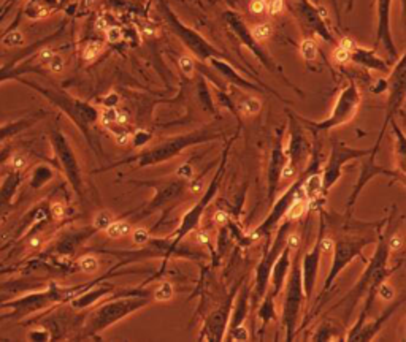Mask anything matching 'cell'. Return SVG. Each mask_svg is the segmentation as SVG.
Here are the masks:
<instances>
[{"instance_id":"1","label":"cell","mask_w":406,"mask_h":342,"mask_svg":"<svg viewBox=\"0 0 406 342\" xmlns=\"http://www.w3.org/2000/svg\"><path fill=\"white\" fill-rule=\"evenodd\" d=\"M151 301H152L151 293L143 288H134L121 293L116 299L103 303L89 315L86 330L92 336L99 335V333L110 328L111 325L126 319L127 315L146 307Z\"/></svg>"},{"instance_id":"31","label":"cell","mask_w":406,"mask_h":342,"mask_svg":"<svg viewBox=\"0 0 406 342\" xmlns=\"http://www.w3.org/2000/svg\"><path fill=\"white\" fill-rule=\"evenodd\" d=\"M2 43L6 48H18L24 45V35L19 30H11L2 38Z\"/></svg>"},{"instance_id":"28","label":"cell","mask_w":406,"mask_h":342,"mask_svg":"<svg viewBox=\"0 0 406 342\" xmlns=\"http://www.w3.org/2000/svg\"><path fill=\"white\" fill-rule=\"evenodd\" d=\"M27 165H29V160H27L26 156H24V154L16 152L10 159H8V168H10L13 173H21V171H24L27 168Z\"/></svg>"},{"instance_id":"26","label":"cell","mask_w":406,"mask_h":342,"mask_svg":"<svg viewBox=\"0 0 406 342\" xmlns=\"http://www.w3.org/2000/svg\"><path fill=\"white\" fill-rule=\"evenodd\" d=\"M115 221V217H113L111 213H108V211H99L95 216H94V221H92V225L95 230H100V231H105L107 228L110 227V224Z\"/></svg>"},{"instance_id":"27","label":"cell","mask_w":406,"mask_h":342,"mask_svg":"<svg viewBox=\"0 0 406 342\" xmlns=\"http://www.w3.org/2000/svg\"><path fill=\"white\" fill-rule=\"evenodd\" d=\"M337 335H338V331L335 328V325L332 322L330 323L324 322L319 327V330L316 331V338H313V339H316V341H330V339H335L334 336H337Z\"/></svg>"},{"instance_id":"49","label":"cell","mask_w":406,"mask_h":342,"mask_svg":"<svg viewBox=\"0 0 406 342\" xmlns=\"http://www.w3.org/2000/svg\"><path fill=\"white\" fill-rule=\"evenodd\" d=\"M196 238H197V242L199 244H208L209 242V234L206 233V231H199L197 234H196Z\"/></svg>"},{"instance_id":"45","label":"cell","mask_w":406,"mask_h":342,"mask_svg":"<svg viewBox=\"0 0 406 342\" xmlns=\"http://www.w3.org/2000/svg\"><path fill=\"white\" fill-rule=\"evenodd\" d=\"M282 6H284V0H270L269 5H267L270 14H273V16L279 14L282 11Z\"/></svg>"},{"instance_id":"32","label":"cell","mask_w":406,"mask_h":342,"mask_svg":"<svg viewBox=\"0 0 406 342\" xmlns=\"http://www.w3.org/2000/svg\"><path fill=\"white\" fill-rule=\"evenodd\" d=\"M131 236H132V241H134V244H136V246H146V244H148V242H149V239H151V234H149V231L146 230V228H141V227H138V228H132Z\"/></svg>"},{"instance_id":"24","label":"cell","mask_w":406,"mask_h":342,"mask_svg":"<svg viewBox=\"0 0 406 342\" xmlns=\"http://www.w3.org/2000/svg\"><path fill=\"white\" fill-rule=\"evenodd\" d=\"M271 34H273V27H271V24H269V22L257 24V26H254L253 30H251V35H253V38L259 43L269 40L271 37Z\"/></svg>"},{"instance_id":"25","label":"cell","mask_w":406,"mask_h":342,"mask_svg":"<svg viewBox=\"0 0 406 342\" xmlns=\"http://www.w3.org/2000/svg\"><path fill=\"white\" fill-rule=\"evenodd\" d=\"M48 14H50L48 6H45L40 2H30L26 6V16L30 19H42V18H46Z\"/></svg>"},{"instance_id":"12","label":"cell","mask_w":406,"mask_h":342,"mask_svg":"<svg viewBox=\"0 0 406 342\" xmlns=\"http://www.w3.org/2000/svg\"><path fill=\"white\" fill-rule=\"evenodd\" d=\"M302 185V179H298V181H295L294 184H292L289 189L284 192L281 197L278 198V201L274 203L271 211H270V214L267 216L264 219V222L259 225L256 230L253 231V234H251V239H254L257 241L259 238H264V236H269L276 227L279 225V222L284 219V216H286V211L289 208V205L292 203V200H294L295 197V193L298 190V187Z\"/></svg>"},{"instance_id":"50","label":"cell","mask_w":406,"mask_h":342,"mask_svg":"<svg viewBox=\"0 0 406 342\" xmlns=\"http://www.w3.org/2000/svg\"><path fill=\"white\" fill-rule=\"evenodd\" d=\"M227 214L224 213V211H217V213L214 214V222H217V224H225L227 222Z\"/></svg>"},{"instance_id":"22","label":"cell","mask_w":406,"mask_h":342,"mask_svg":"<svg viewBox=\"0 0 406 342\" xmlns=\"http://www.w3.org/2000/svg\"><path fill=\"white\" fill-rule=\"evenodd\" d=\"M78 268L86 274H95L100 270V262L97 257L87 254V255H83L78 258Z\"/></svg>"},{"instance_id":"47","label":"cell","mask_w":406,"mask_h":342,"mask_svg":"<svg viewBox=\"0 0 406 342\" xmlns=\"http://www.w3.org/2000/svg\"><path fill=\"white\" fill-rule=\"evenodd\" d=\"M53 56H54V51H53V50H50V48H45V50L40 51V54H38V59H40V62H42V63H48V62H50V59H51Z\"/></svg>"},{"instance_id":"30","label":"cell","mask_w":406,"mask_h":342,"mask_svg":"<svg viewBox=\"0 0 406 342\" xmlns=\"http://www.w3.org/2000/svg\"><path fill=\"white\" fill-rule=\"evenodd\" d=\"M102 51H103L102 43H99V42H89L84 46V50H83V59L86 62H91V60L97 59V57L100 56Z\"/></svg>"},{"instance_id":"42","label":"cell","mask_w":406,"mask_h":342,"mask_svg":"<svg viewBox=\"0 0 406 342\" xmlns=\"http://www.w3.org/2000/svg\"><path fill=\"white\" fill-rule=\"evenodd\" d=\"M105 35H107V40L110 43H119L123 40V30L116 26H108V29L105 30Z\"/></svg>"},{"instance_id":"41","label":"cell","mask_w":406,"mask_h":342,"mask_svg":"<svg viewBox=\"0 0 406 342\" xmlns=\"http://www.w3.org/2000/svg\"><path fill=\"white\" fill-rule=\"evenodd\" d=\"M386 242H387V247H389V250H399V249H402L403 247V238L402 236L399 234V233H394V234H389V236H386Z\"/></svg>"},{"instance_id":"29","label":"cell","mask_w":406,"mask_h":342,"mask_svg":"<svg viewBox=\"0 0 406 342\" xmlns=\"http://www.w3.org/2000/svg\"><path fill=\"white\" fill-rule=\"evenodd\" d=\"M300 53H302L305 60H314L318 57V45L311 38L303 40L302 45H300Z\"/></svg>"},{"instance_id":"11","label":"cell","mask_w":406,"mask_h":342,"mask_svg":"<svg viewBox=\"0 0 406 342\" xmlns=\"http://www.w3.org/2000/svg\"><path fill=\"white\" fill-rule=\"evenodd\" d=\"M381 138H383V135H379L378 138V141L375 143V146L371 148L370 154H367V156H363L360 160H362V165H360V176H359V181H357L355 187H354V190L351 193V197H349V201H347V213H351L352 208H354V203L357 201V198H359V195L360 192L363 190V187L365 184H368L373 177H376V176H389V177H394L397 179L399 176H397L395 171H391V170H386L383 167H379L376 165V154L379 151V141H381Z\"/></svg>"},{"instance_id":"14","label":"cell","mask_w":406,"mask_h":342,"mask_svg":"<svg viewBox=\"0 0 406 342\" xmlns=\"http://www.w3.org/2000/svg\"><path fill=\"white\" fill-rule=\"evenodd\" d=\"M232 304H233V299L230 298L225 304H222L217 311H214L208 317L205 322V328H203V331H202L203 339H206V341H221L222 339V336L227 333V328H229Z\"/></svg>"},{"instance_id":"9","label":"cell","mask_w":406,"mask_h":342,"mask_svg":"<svg viewBox=\"0 0 406 342\" xmlns=\"http://www.w3.org/2000/svg\"><path fill=\"white\" fill-rule=\"evenodd\" d=\"M371 149H354L349 148V146L343 141H334L330 148V154L327 159V164L324 167L321 179H322V193L324 197L327 195V192L334 187L338 181L341 174H343V168L347 162L362 159L363 156L370 154Z\"/></svg>"},{"instance_id":"48","label":"cell","mask_w":406,"mask_h":342,"mask_svg":"<svg viewBox=\"0 0 406 342\" xmlns=\"http://www.w3.org/2000/svg\"><path fill=\"white\" fill-rule=\"evenodd\" d=\"M43 246V239L40 238V236H32L30 241H29V247L32 249H38Z\"/></svg>"},{"instance_id":"2","label":"cell","mask_w":406,"mask_h":342,"mask_svg":"<svg viewBox=\"0 0 406 342\" xmlns=\"http://www.w3.org/2000/svg\"><path fill=\"white\" fill-rule=\"evenodd\" d=\"M216 138H219V135L214 132H208V130H200V132H192L188 135L173 136V138H168V140H165V141L154 144L152 148L136 154V156H134V157H129L126 160L118 162V164H115V165H110L108 168L127 165V164H134L135 167H140V168L159 165V164H164V162H168L178 156H181L183 151L191 148V146H196L200 143H208L211 140H216Z\"/></svg>"},{"instance_id":"36","label":"cell","mask_w":406,"mask_h":342,"mask_svg":"<svg viewBox=\"0 0 406 342\" xmlns=\"http://www.w3.org/2000/svg\"><path fill=\"white\" fill-rule=\"evenodd\" d=\"M376 295H378L379 298H383V299L389 301V299H394V296H395V290H394L392 285H389L386 281H383V282H381V284L378 285V287H376Z\"/></svg>"},{"instance_id":"7","label":"cell","mask_w":406,"mask_h":342,"mask_svg":"<svg viewBox=\"0 0 406 342\" xmlns=\"http://www.w3.org/2000/svg\"><path fill=\"white\" fill-rule=\"evenodd\" d=\"M359 105H360V92H359V89H357V86L351 83L346 89H343V92L339 94L338 100L334 107V111H332V114L327 119H324L321 122L302 119L303 127L313 130V132H329V130H332V128H337L339 125L347 124V122L357 114Z\"/></svg>"},{"instance_id":"39","label":"cell","mask_w":406,"mask_h":342,"mask_svg":"<svg viewBox=\"0 0 406 342\" xmlns=\"http://www.w3.org/2000/svg\"><path fill=\"white\" fill-rule=\"evenodd\" d=\"M50 213L54 221H62L64 216H66V205L62 201H53L50 206Z\"/></svg>"},{"instance_id":"6","label":"cell","mask_w":406,"mask_h":342,"mask_svg":"<svg viewBox=\"0 0 406 342\" xmlns=\"http://www.w3.org/2000/svg\"><path fill=\"white\" fill-rule=\"evenodd\" d=\"M292 221H284L279 228H278V233L274 234L273 241L270 242V247L267 250V254L262 257V260L259 262L257 265V270H256V279H254V290L253 293L249 295V299H251V307L256 309L257 304L261 303L262 298L265 296L267 290H269V282H270V273H271V266L274 263V260L278 258L279 252L282 250V247L286 246V239H287V234L290 233V228H292Z\"/></svg>"},{"instance_id":"10","label":"cell","mask_w":406,"mask_h":342,"mask_svg":"<svg viewBox=\"0 0 406 342\" xmlns=\"http://www.w3.org/2000/svg\"><path fill=\"white\" fill-rule=\"evenodd\" d=\"M53 149L56 152V156L59 159V164L66 173L68 182L71 185V189L75 190L78 195L83 193V173H81L79 162L75 151H73L70 141L67 140L66 135H62L61 132L53 133L51 138Z\"/></svg>"},{"instance_id":"8","label":"cell","mask_w":406,"mask_h":342,"mask_svg":"<svg viewBox=\"0 0 406 342\" xmlns=\"http://www.w3.org/2000/svg\"><path fill=\"white\" fill-rule=\"evenodd\" d=\"M373 239L370 238H339L334 241V247H332V250H334V260H332L330 271L326 278V282H324L321 298L332 288V285L338 279V276L343 273V270H346L347 265L351 263L354 258L359 257L363 262H367L362 255V250Z\"/></svg>"},{"instance_id":"35","label":"cell","mask_w":406,"mask_h":342,"mask_svg":"<svg viewBox=\"0 0 406 342\" xmlns=\"http://www.w3.org/2000/svg\"><path fill=\"white\" fill-rule=\"evenodd\" d=\"M229 339L230 341H248L249 339V331L246 330L245 325H237V327L229 328Z\"/></svg>"},{"instance_id":"13","label":"cell","mask_w":406,"mask_h":342,"mask_svg":"<svg viewBox=\"0 0 406 342\" xmlns=\"http://www.w3.org/2000/svg\"><path fill=\"white\" fill-rule=\"evenodd\" d=\"M324 234V222L321 224L319 236L316 239L314 246L311 250H308L306 254H302V260H300V268H302V282H303V293L305 298L310 299L314 293L316 281H318V271L321 265V257H322V246H321V238Z\"/></svg>"},{"instance_id":"23","label":"cell","mask_w":406,"mask_h":342,"mask_svg":"<svg viewBox=\"0 0 406 342\" xmlns=\"http://www.w3.org/2000/svg\"><path fill=\"white\" fill-rule=\"evenodd\" d=\"M262 108V102L257 99V97H246L245 100L240 103V111L245 114V116H254Z\"/></svg>"},{"instance_id":"40","label":"cell","mask_w":406,"mask_h":342,"mask_svg":"<svg viewBox=\"0 0 406 342\" xmlns=\"http://www.w3.org/2000/svg\"><path fill=\"white\" fill-rule=\"evenodd\" d=\"M48 65V68H50L53 73H61L64 70V67H66V62H64V57L59 56V54H56L50 59V62L46 63Z\"/></svg>"},{"instance_id":"51","label":"cell","mask_w":406,"mask_h":342,"mask_svg":"<svg viewBox=\"0 0 406 342\" xmlns=\"http://www.w3.org/2000/svg\"><path fill=\"white\" fill-rule=\"evenodd\" d=\"M92 2H94V0H89V3H92Z\"/></svg>"},{"instance_id":"46","label":"cell","mask_w":406,"mask_h":342,"mask_svg":"<svg viewBox=\"0 0 406 342\" xmlns=\"http://www.w3.org/2000/svg\"><path fill=\"white\" fill-rule=\"evenodd\" d=\"M21 128H22L21 124H19V125H8V127L0 128V141L5 140L6 136H10V135L16 133V132H18V130H21Z\"/></svg>"},{"instance_id":"15","label":"cell","mask_w":406,"mask_h":342,"mask_svg":"<svg viewBox=\"0 0 406 342\" xmlns=\"http://www.w3.org/2000/svg\"><path fill=\"white\" fill-rule=\"evenodd\" d=\"M290 247L287 246H284L282 250L279 252V255L278 258L274 260V263L271 266V273H270V282L269 285H271V288L270 290H267L270 293L271 296H278V293L282 290L284 287V282H286L287 279V274H289V268H290Z\"/></svg>"},{"instance_id":"16","label":"cell","mask_w":406,"mask_h":342,"mask_svg":"<svg viewBox=\"0 0 406 342\" xmlns=\"http://www.w3.org/2000/svg\"><path fill=\"white\" fill-rule=\"evenodd\" d=\"M115 291V285L111 284H102L99 287H87L84 291H81L79 295H76L71 299V306L75 309H87L94 306L97 301L111 295Z\"/></svg>"},{"instance_id":"37","label":"cell","mask_w":406,"mask_h":342,"mask_svg":"<svg viewBox=\"0 0 406 342\" xmlns=\"http://www.w3.org/2000/svg\"><path fill=\"white\" fill-rule=\"evenodd\" d=\"M334 59L337 63H347L349 60H351V50H346V48L343 46H337V50L334 51Z\"/></svg>"},{"instance_id":"3","label":"cell","mask_w":406,"mask_h":342,"mask_svg":"<svg viewBox=\"0 0 406 342\" xmlns=\"http://www.w3.org/2000/svg\"><path fill=\"white\" fill-rule=\"evenodd\" d=\"M389 254H391V250H389V247H387L386 234H383L378 241V247L375 250V255H373V258L368 262L363 276L359 279V282L355 284V287L347 293L346 298L338 304V306H344V322L349 320L354 306L359 303V299L365 295V293L371 288H376L381 282L386 281L389 276H391L392 270H389L387 268Z\"/></svg>"},{"instance_id":"20","label":"cell","mask_w":406,"mask_h":342,"mask_svg":"<svg viewBox=\"0 0 406 342\" xmlns=\"http://www.w3.org/2000/svg\"><path fill=\"white\" fill-rule=\"evenodd\" d=\"M132 231V225L129 221H113L110 224V227L105 230L108 238L111 239H119V238H124V236L131 234Z\"/></svg>"},{"instance_id":"18","label":"cell","mask_w":406,"mask_h":342,"mask_svg":"<svg viewBox=\"0 0 406 342\" xmlns=\"http://www.w3.org/2000/svg\"><path fill=\"white\" fill-rule=\"evenodd\" d=\"M400 304H402V301H397V303H395L394 306H389V307L386 309V312H384L383 315H381V317H378V319H376L375 322H371V323L365 322V323L362 325V328L359 330V333H357V335L354 336L352 341H359V342L371 341L373 338H375V336L378 335V331L384 327V323L394 315V312L397 311V309H399Z\"/></svg>"},{"instance_id":"19","label":"cell","mask_w":406,"mask_h":342,"mask_svg":"<svg viewBox=\"0 0 406 342\" xmlns=\"http://www.w3.org/2000/svg\"><path fill=\"white\" fill-rule=\"evenodd\" d=\"M300 189H302L306 200L310 201V206L313 205V203H318V200L324 197L321 174L316 173V171L310 173L305 179H302V185H300Z\"/></svg>"},{"instance_id":"21","label":"cell","mask_w":406,"mask_h":342,"mask_svg":"<svg viewBox=\"0 0 406 342\" xmlns=\"http://www.w3.org/2000/svg\"><path fill=\"white\" fill-rule=\"evenodd\" d=\"M151 296L154 301H170L175 296L173 284L168 281H162L160 284H157V287L152 290Z\"/></svg>"},{"instance_id":"17","label":"cell","mask_w":406,"mask_h":342,"mask_svg":"<svg viewBox=\"0 0 406 342\" xmlns=\"http://www.w3.org/2000/svg\"><path fill=\"white\" fill-rule=\"evenodd\" d=\"M284 149L281 144V138L279 141H276L273 152H271V160H270V171H269V181H270V189H269V201L273 203L274 195H276V187H278L279 181H281V168L284 165Z\"/></svg>"},{"instance_id":"34","label":"cell","mask_w":406,"mask_h":342,"mask_svg":"<svg viewBox=\"0 0 406 342\" xmlns=\"http://www.w3.org/2000/svg\"><path fill=\"white\" fill-rule=\"evenodd\" d=\"M178 65H180L181 71L188 78H191L194 75V71H196V63H194V59L191 56H181L180 60H178Z\"/></svg>"},{"instance_id":"38","label":"cell","mask_w":406,"mask_h":342,"mask_svg":"<svg viewBox=\"0 0 406 342\" xmlns=\"http://www.w3.org/2000/svg\"><path fill=\"white\" fill-rule=\"evenodd\" d=\"M34 174H35V177H37V181H34L35 185H43L46 181H50V179L53 177L51 170H50V168H46V167L37 168Z\"/></svg>"},{"instance_id":"33","label":"cell","mask_w":406,"mask_h":342,"mask_svg":"<svg viewBox=\"0 0 406 342\" xmlns=\"http://www.w3.org/2000/svg\"><path fill=\"white\" fill-rule=\"evenodd\" d=\"M151 141V133L144 132V130H138L135 133H131V143L134 148H141V146L148 144Z\"/></svg>"},{"instance_id":"4","label":"cell","mask_w":406,"mask_h":342,"mask_svg":"<svg viewBox=\"0 0 406 342\" xmlns=\"http://www.w3.org/2000/svg\"><path fill=\"white\" fill-rule=\"evenodd\" d=\"M300 260H302V250L298 247L290 262L289 274L286 279L287 282H284L286 284V293H284L281 323H282L284 333H286V341H292L295 336L298 319H300V314H302V306L305 301Z\"/></svg>"},{"instance_id":"44","label":"cell","mask_w":406,"mask_h":342,"mask_svg":"<svg viewBox=\"0 0 406 342\" xmlns=\"http://www.w3.org/2000/svg\"><path fill=\"white\" fill-rule=\"evenodd\" d=\"M265 10H267V3L264 2V0H251L249 11L253 14H262V13H265Z\"/></svg>"},{"instance_id":"43","label":"cell","mask_w":406,"mask_h":342,"mask_svg":"<svg viewBox=\"0 0 406 342\" xmlns=\"http://www.w3.org/2000/svg\"><path fill=\"white\" fill-rule=\"evenodd\" d=\"M192 171H194V168H192V165L191 164H183L180 168L176 170V176L178 177H181V179H184V181H191L192 179Z\"/></svg>"},{"instance_id":"5","label":"cell","mask_w":406,"mask_h":342,"mask_svg":"<svg viewBox=\"0 0 406 342\" xmlns=\"http://www.w3.org/2000/svg\"><path fill=\"white\" fill-rule=\"evenodd\" d=\"M225 154H227V151L224 152L222 162H221V167H219L217 173L214 174L213 181L209 182V185H208V189H206L205 195H203V197L196 203V205H194V206L188 211V213H186V214L183 216L181 224H180V227H178V230H176V233H175V236H173V239L170 241V244H168V250H167L165 257L176 255V254H178V247H180L181 239L184 238V236H188L191 231L196 230L197 225H199V222H200V219H202V216H203V213H205V209L208 208V205H209V203L213 201V198L216 197V193H217V190H219V184H221V181H222V174H224V168H225V162H227Z\"/></svg>"}]
</instances>
